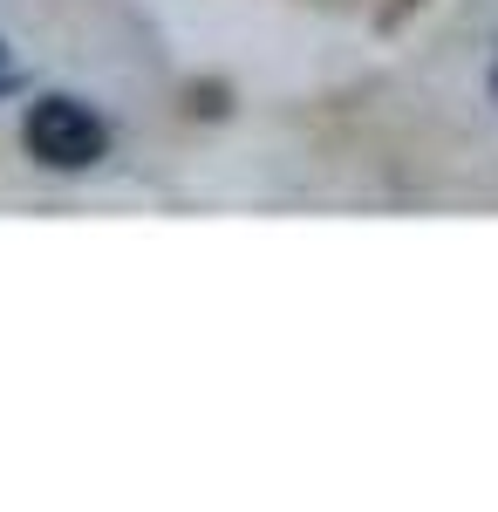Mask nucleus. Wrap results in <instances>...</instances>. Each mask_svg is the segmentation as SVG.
I'll list each match as a JSON object with an SVG mask.
<instances>
[{"label": "nucleus", "mask_w": 498, "mask_h": 512, "mask_svg": "<svg viewBox=\"0 0 498 512\" xmlns=\"http://www.w3.org/2000/svg\"><path fill=\"white\" fill-rule=\"evenodd\" d=\"M21 137L55 171H89L110 151V123L96 117L89 103H76V96H41L35 110H28V123H21Z\"/></svg>", "instance_id": "obj_1"}, {"label": "nucleus", "mask_w": 498, "mask_h": 512, "mask_svg": "<svg viewBox=\"0 0 498 512\" xmlns=\"http://www.w3.org/2000/svg\"><path fill=\"white\" fill-rule=\"evenodd\" d=\"M14 89V62H7V48H0V96Z\"/></svg>", "instance_id": "obj_2"}, {"label": "nucleus", "mask_w": 498, "mask_h": 512, "mask_svg": "<svg viewBox=\"0 0 498 512\" xmlns=\"http://www.w3.org/2000/svg\"><path fill=\"white\" fill-rule=\"evenodd\" d=\"M492 96H498V62H492Z\"/></svg>", "instance_id": "obj_3"}]
</instances>
